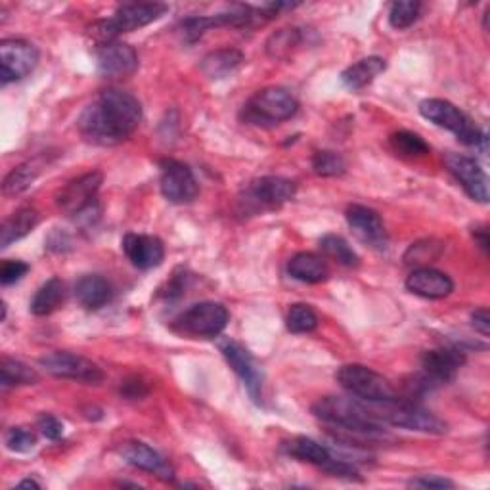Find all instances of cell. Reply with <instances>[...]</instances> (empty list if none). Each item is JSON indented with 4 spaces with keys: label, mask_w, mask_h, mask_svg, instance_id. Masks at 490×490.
Listing matches in <instances>:
<instances>
[{
    "label": "cell",
    "mask_w": 490,
    "mask_h": 490,
    "mask_svg": "<svg viewBox=\"0 0 490 490\" xmlns=\"http://www.w3.org/2000/svg\"><path fill=\"white\" fill-rule=\"evenodd\" d=\"M39 365L48 374L60 379H75L88 385H98L104 381V372L96 362L75 353L52 351L39 358Z\"/></svg>",
    "instance_id": "10"
},
{
    "label": "cell",
    "mask_w": 490,
    "mask_h": 490,
    "mask_svg": "<svg viewBox=\"0 0 490 490\" xmlns=\"http://www.w3.org/2000/svg\"><path fill=\"white\" fill-rule=\"evenodd\" d=\"M299 112L297 98L282 86H268L257 90L242 110L245 123L255 126H276L292 119Z\"/></svg>",
    "instance_id": "6"
},
{
    "label": "cell",
    "mask_w": 490,
    "mask_h": 490,
    "mask_svg": "<svg viewBox=\"0 0 490 490\" xmlns=\"http://www.w3.org/2000/svg\"><path fill=\"white\" fill-rule=\"evenodd\" d=\"M368 408L381 424L403 427L410 431H422L431 435L446 433V424L433 412L425 410L412 398H389V401L368 403Z\"/></svg>",
    "instance_id": "4"
},
{
    "label": "cell",
    "mask_w": 490,
    "mask_h": 490,
    "mask_svg": "<svg viewBox=\"0 0 490 490\" xmlns=\"http://www.w3.org/2000/svg\"><path fill=\"white\" fill-rule=\"evenodd\" d=\"M119 454L129 465L138 467L142 471H148V474H154L163 481H173L175 477V471L169 465V462L146 443H140V441L123 443L119 446Z\"/></svg>",
    "instance_id": "20"
},
{
    "label": "cell",
    "mask_w": 490,
    "mask_h": 490,
    "mask_svg": "<svg viewBox=\"0 0 490 490\" xmlns=\"http://www.w3.org/2000/svg\"><path fill=\"white\" fill-rule=\"evenodd\" d=\"M285 325L292 334H311L318 328V315L311 305H292L285 316Z\"/></svg>",
    "instance_id": "32"
},
{
    "label": "cell",
    "mask_w": 490,
    "mask_h": 490,
    "mask_svg": "<svg viewBox=\"0 0 490 490\" xmlns=\"http://www.w3.org/2000/svg\"><path fill=\"white\" fill-rule=\"evenodd\" d=\"M104 183V175L100 171H90L74 178L56 194V205L65 215H83L93 207L96 194Z\"/></svg>",
    "instance_id": "14"
},
{
    "label": "cell",
    "mask_w": 490,
    "mask_h": 490,
    "mask_svg": "<svg viewBox=\"0 0 490 490\" xmlns=\"http://www.w3.org/2000/svg\"><path fill=\"white\" fill-rule=\"evenodd\" d=\"M41 433L45 435L46 439L50 441H58L62 435H64V424L58 420L56 415H52V414H43L39 417V422H37Z\"/></svg>",
    "instance_id": "40"
},
{
    "label": "cell",
    "mask_w": 490,
    "mask_h": 490,
    "mask_svg": "<svg viewBox=\"0 0 490 490\" xmlns=\"http://www.w3.org/2000/svg\"><path fill=\"white\" fill-rule=\"evenodd\" d=\"M17 488H41V483H37L35 479H25L17 485Z\"/></svg>",
    "instance_id": "45"
},
{
    "label": "cell",
    "mask_w": 490,
    "mask_h": 490,
    "mask_svg": "<svg viewBox=\"0 0 490 490\" xmlns=\"http://www.w3.org/2000/svg\"><path fill=\"white\" fill-rule=\"evenodd\" d=\"M29 272V265L24 261H5L0 266V282L3 285H12L20 282Z\"/></svg>",
    "instance_id": "39"
},
{
    "label": "cell",
    "mask_w": 490,
    "mask_h": 490,
    "mask_svg": "<svg viewBox=\"0 0 490 490\" xmlns=\"http://www.w3.org/2000/svg\"><path fill=\"white\" fill-rule=\"evenodd\" d=\"M465 365V355L460 349H433L422 355V375L431 387L450 384Z\"/></svg>",
    "instance_id": "17"
},
{
    "label": "cell",
    "mask_w": 490,
    "mask_h": 490,
    "mask_svg": "<svg viewBox=\"0 0 490 490\" xmlns=\"http://www.w3.org/2000/svg\"><path fill=\"white\" fill-rule=\"evenodd\" d=\"M303 45V33L299 29H282L272 35L266 50L272 58H289Z\"/></svg>",
    "instance_id": "33"
},
{
    "label": "cell",
    "mask_w": 490,
    "mask_h": 490,
    "mask_svg": "<svg viewBox=\"0 0 490 490\" xmlns=\"http://www.w3.org/2000/svg\"><path fill=\"white\" fill-rule=\"evenodd\" d=\"M167 10H169V6L161 5V3L123 5L115 10V14L112 17L88 25L86 35L98 46L110 45V43H115L119 35H123V33H131V31L142 29V27L157 22L161 15L167 14Z\"/></svg>",
    "instance_id": "3"
},
{
    "label": "cell",
    "mask_w": 490,
    "mask_h": 490,
    "mask_svg": "<svg viewBox=\"0 0 490 490\" xmlns=\"http://www.w3.org/2000/svg\"><path fill=\"white\" fill-rule=\"evenodd\" d=\"M335 377L345 391L356 398H362V401L366 403L389 401V398L396 396L389 379H385L384 375L374 372L368 366L345 365L339 368Z\"/></svg>",
    "instance_id": "9"
},
{
    "label": "cell",
    "mask_w": 490,
    "mask_h": 490,
    "mask_svg": "<svg viewBox=\"0 0 490 490\" xmlns=\"http://www.w3.org/2000/svg\"><path fill=\"white\" fill-rule=\"evenodd\" d=\"M39 381V374L35 372L25 362L5 356L0 362V384L5 389L8 387H20V385H33Z\"/></svg>",
    "instance_id": "30"
},
{
    "label": "cell",
    "mask_w": 490,
    "mask_h": 490,
    "mask_svg": "<svg viewBox=\"0 0 490 490\" xmlns=\"http://www.w3.org/2000/svg\"><path fill=\"white\" fill-rule=\"evenodd\" d=\"M313 414L318 420L335 427V439L351 445L365 446L366 443L384 441L389 435L368 405H360L353 398L324 396L313 405Z\"/></svg>",
    "instance_id": "2"
},
{
    "label": "cell",
    "mask_w": 490,
    "mask_h": 490,
    "mask_svg": "<svg viewBox=\"0 0 490 490\" xmlns=\"http://www.w3.org/2000/svg\"><path fill=\"white\" fill-rule=\"evenodd\" d=\"M471 324H474L475 332H479L483 337L490 335V315L486 308H477V311L471 315Z\"/></svg>",
    "instance_id": "43"
},
{
    "label": "cell",
    "mask_w": 490,
    "mask_h": 490,
    "mask_svg": "<svg viewBox=\"0 0 490 490\" xmlns=\"http://www.w3.org/2000/svg\"><path fill=\"white\" fill-rule=\"evenodd\" d=\"M410 486H420V488H452L454 483L450 479L439 477V475H422L417 479L410 481Z\"/></svg>",
    "instance_id": "42"
},
{
    "label": "cell",
    "mask_w": 490,
    "mask_h": 490,
    "mask_svg": "<svg viewBox=\"0 0 490 490\" xmlns=\"http://www.w3.org/2000/svg\"><path fill=\"white\" fill-rule=\"evenodd\" d=\"M287 275L303 284H320L328 280L330 268L325 261L315 253H297L287 263Z\"/></svg>",
    "instance_id": "23"
},
{
    "label": "cell",
    "mask_w": 490,
    "mask_h": 490,
    "mask_svg": "<svg viewBox=\"0 0 490 490\" xmlns=\"http://www.w3.org/2000/svg\"><path fill=\"white\" fill-rule=\"evenodd\" d=\"M64 301H65V284L60 278L54 276L48 282H45L37 292H35L29 308L33 315L48 316L52 313H56L64 305Z\"/></svg>",
    "instance_id": "26"
},
{
    "label": "cell",
    "mask_w": 490,
    "mask_h": 490,
    "mask_svg": "<svg viewBox=\"0 0 490 490\" xmlns=\"http://www.w3.org/2000/svg\"><path fill=\"white\" fill-rule=\"evenodd\" d=\"M39 211L33 207H22L17 209L12 216L5 221L3 230H0V247L6 249L14 242L25 238L27 234L35 230V226L39 225Z\"/></svg>",
    "instance_id": "24"
},
{
    "label": "cell",
    "mask_w": 490,
    "mask_h": 490,
    "mask_svg": "<svg viewBox=\"0 0 490 490\" xmlns=\"http://www.w3.org/2000/svg\"><path fill=\"white\" fill-rule=\"evenodd\" d=\"M320 249L324 251L325 257H330L332 261L343 265V266H358V255L356 251L349 245V242L341 238L337 234H325L320 240Z\"/></svg>",
    "instance_id": "31"
},
{
    "label": "cell",
    "mask_w": 490,
    "mask_h": 490,
    "mask_svg": "<svg viewBox=\"0 0 490 490\" xmlns=\"http://www.w3.org/2000/svg\"><path fill=\"white\" fill-rule=\"evenodd\" d=\"M297 194V185L284 176H261L249 183L238 195V209L244 216L276 211Z\"/></svg>",
    "instance_id": "5"
},
{
    "label": "cell",
    "mask_w": 490,
    "mask_h": 490,
    "mask_svg": "<svg viewBox=\"0 0 490 490\" xmlns=\"http://www.w3.org/2000/svg\"><path fill=\"white\" fill-rule=\"evenodd\" d=\"M445 245L441 242L435 240H424V242H415L408 247L406 255H405V263L415 268L422 266H429L433 261H437L441 257Z\"/></svg>",
    "instance_id": "35"
},
{
    "label": "cell",
    "mask_w": 490,
    "mask_h": 490,
    "mask_svg": "<svg viewBox=\"0 0 490 490\" xmlns=\"http://www.w3.org/2000/svg\"><path fill=\"white\" fill-rule=\"evenodd\" d=\"M422 5L415 0H401V3H393L389 10V24L391 27L403 31L408 29L420 15Z\"/></svg>",
    "instance_id": "36"
},
{
    "label": "cell",
    "mask_w": 490,
    "mask_h": 490,
    "mask_svg": "<svg viewBox=\"0 0 490 490\" xmlns=\"http://www.w3.org/2000/svg\"><path fill=\"white\" fill-rule=\"evenodd\" d=\"M221 353L228 366L234 370V374L244 381V387L247 389L253 403H263V372L259 365L253 358V355L244 347L242 343L226 339L221 343Z\"/></svg>",
    "instance_id": "13"
},
{
    "label": "cell",
    "mask_w": 490,
    "mask_h": 490,
    "mask_svg": "<svg viewBox=\"0 0 490 490\" xmlns=\"http://www.w3.org/2000/svg\"><path fill=\"white\" fill-rule=\"evenodd\" d=\"M385 69H387V64L384 58L370 56L345 69L341 74V81L349 90H362L368 85H372L375 77L384 74Z\"/></svg>",
    "instance_id": "25"
},
{
    "label": "cell",
    "mask_w": 490,
    "mask_h": 490,
    "mask_svg": "<svg viewBox=\"0 0 490 490\" xmlns=\"http://www.w3.org/2000/svg\"><path fill=\"white\" fill-rule=\"evenodd\" d=\"M39 64V50L27 41L6 39L0 43V77L3 85L22 81Z\"/></svg>",
    "instance_id": "12"
},
{
    "label": "cell",
    "mask_w": 490,
    "mask_h": 490,
    "mask_svg": "<svg viewBox=\"0 0 490 490\" xmlns=\"http://www.w3.org/2000/svg\"><path fill=\"white\" fill-rule=\"evenodd\" d=\"M474 238H475V244L486 253L488 251V232H486V228L485 226L475 228L474 230Z\"/></svg>",
    "instance_id": "44"
},
{
    "label": "cell",
    "mask_w": 490,
    "mask_h": 490,
    "mask_svg": "<svg viewBox=\"0 0 490 490\" xmlns=\"http://www.w3.org/2000/svg\"><path fill=\"white\" fill-rule=\"evenodd\" d=\"M140 121V102L119 88H107L85 107L79 117V131L85 140L98 146H115L138 129Z\"/></svg>",
    "instance_id": "1"
},
{
    "label": "cell",
    "mask_w": 490,
    "mask_h": 490,
    "mask_svg": "<svg viewBox=\"0 0 490 490\" xmlns=\"http://www.w3.org/2000/svg\"><path fill=\"white\" fill-rule=\"evenodd\" d=\"M121 395L129 401H136V398H142L148 395V385L144 384L140 377H131L121 384Z\"/></svg>",
    "instance_id": "41"
},
{
    "label": "cell",
    "mask_w": 490,
    "mask_h": 490,
    "mask_svg": "<svg viewBox=\"0 0 490 490\" xmlns=\"http://www.w3.org/2000/svg\"><path fill=\"white\" fill-rule=\"evenodd\" d=\"M389 144L395 154L403 157H424L429 154V144L415 133L398 131L391 135Z\"/></svg>",
    "instance_id": "34"
},
{
    "label": "cell",
    "mask_w": 490,
    "mask_h": 490,
    "mask_svg": "<svg viewBox=\"0 0 490 490\" xmlns=\"http://www.w3.org/2000/svg\"><path fill=\"white\" fill-rule=\"evenodd\" d=\"M244 64V54L235 48H221L209 52L202 60V71L209 79H225Z\"/></svg>",
    "instance_id": "27"
},
{
    "label": "cell",
    "mask_w": 490,
    "mask_h": 490,
    "mask_svg": "<svg viewBox=\"0 0 490 490\" xmlns=\"http://www.w3.org/2000/svg\"><path fill=\"white\" fill-rule=\"evenodd\" d=\"M5 443H6V448L12 452L27 454L35 448V445H37V439H35V435L25 427H12L6 433Z\"/></svg>",
    "instance_id": "38"
},
{
    "label": "cell",
    "mask_w": 490,
    "mask_h": 490,
    "mask_svg": "<svg viewBox=\"0 0 490 490\" xmlns=\"http://www.w3.org/2000/svg\"><path fill=\"white\" fill-rule=\"evenodd\" d=\"M420 114L427 121L435 123L441 129L450 131L452 135H456V138L471 148H479L486 144L485 133L479 126L471 121L460 107L454 105L448 100L443 98H427L420 104Z\"/></svg>",
    "instance_id": "7"
},
{
    "label": "cell",
    "mask_w": 490,
    "mask_h": 490,
    "mask_svg": "<svg viewBox=\"0 0 490 490\" xmlns=\"http://www.w3.org/2000/svg\"><path fill=\"white\" fill-rule=\"evenodd\" d=\"M112 284L98 275H86L75 284V297L86 311H98L112 301Z\"/></svg>",
    "instance_id": "22"
},
{
    "label": "cell",
    "mask_w": 490,
    "mask_h": 490,
    "mask_svg": "<svg viewBox=\"0 0 490 490\" xmlns=\"http://www.w3.org/2000/svg\"><path fill=\"white\" fill-rule=\"evenodd\" d=\"M230 322L226 306L215 301L195 303L183 315H178L173 328L180 335H188L195 339H213L219 337Z\"/></svg>",
    "instance_id": "8"
},
{
    "label": "cell",
    "mask_w": 490,
    "mask_h": 490,
    "mask_svg": "<svg viewBox=\"0 0 490 490\" xmlns=\"http://www.w3.org/2000/svg\"><path fill=\"white\" fill-rule=\"evenodd\" d=\"M45 169V157H37L22 163L20 167H15L8 173V176L5 178L3 185V192L5 195H20L22 192H25L37 176L43 173Z\"/></svg>",
    "instance_id": "29"
},
{
    "label": "cell",
    "mask_w": 490,
    "mask_h": 490,
    "mask_svg": "<svg viewBox=\"0 0 490 490\" xmlns=\"http://www.w3.org/2000/svg\"><path fill=\"white\" fill-rule=\"evenodd\" d=\"M98 71L107 79H125L136 74L138 54L126 43H110L96 50Z\"/></svg>",
    "instance_id": "16"
},
{
    "label": "cell",
    "mask_w": 490,
    "mask_h": 490,
    "mask_svg": "<svg viewBox=\"0 0 490 490\" xmlns=\"http://www.w3.org/2000/svg\"><path fill=\"white\" fill-rule=\"evenodd\" d=\"M406 289L424 299H445L454 292V282L441 270L422 266L410 272L406 278Z\"/></svg>",
    "instance_id": "21"
},
{
    "label": "cell",
    "mask_w": 490,
    "mask_h": 490,
    "mask_svg": "<svg viewBox=\"0 0 490 490\" xmlns=\"http://www.w3.org/2000/svg\"><path fill=\"white\" fill-rule=\"evenodd\" d=\"M159 188L163 197L175 205L190 204L199 194L192 169L176 159H163L159 163Z\"/></svg>",
    "instance_id": "11"
},
{
    "label": "cell",
    "mask_w": 490,
    "mask_h": 490,
    "mask_svg": "<svg viewBox=\"0 0 490 490\" xmlns=\"http://www.w3.org/2000/svg\"><path fill=\"white\" fill-rule=\"evenodd\" d=\"M313 171L318 176H341L345 171H347V163L337 154V152H316L313 155Z\"/></svg>",
    "instance_id": "37"
},
{
    "label": "cell",
    "mask_w": 490,
    "mask_h": 490,
    "mask_svg": "<svg viewBox=\"0 0 490 490\" xmlns=\"http://www.w3.org/2000/svg\"><path fill=\"white\" fill-rule=\"evenodd\" d=\"M445 165L471 199L479 204L488 202V176L479 165V161L464 154L450 152L445 155Z\"/></svg>",
    "instance_id": "15"
},
{
    "label": "cell",
    "mask_w": 490,
    "mask_h": 490,
    "mask_svg": "<svg viewBox=\"0 0 490 490\" xmlns=\"http://www.w3.org/2000/svg\"><path fill=\"white\" fill-rule=\"evenodd\" d=\"M285 452L289 454V456L297 458L299 462L313 464L322 469L334 458V452L328 446H324L318 441L308 439V437H295L289 443H285Z\"/></svg>",
    "instance_id": "28"
},
{
    "label": "cell",
    "mask_w": 490,
    "mask_h": 490,
    "mask_svg": "<svg viewBox=\"0 0 490 490\" xmlns=\"http://www.w3.org/2000/svg\"><path fill=\"white\" fill-rule=\"evenodd\" d=\"M123 253L140 270L157 268L165 259V245L155 235L126 234L121 242Z\"/></svg>",
    "instance_id": "18"
},
{
    "label": "cell",
    "mask_w": 490,
    "mask_h": 490,
    "mask_svg": "<svg viewBox=\"0 0 490 490\" xmlns=\"http://www.w3.org/2000/svg\"><path fill=\"white\" fill-rule=\"evenodd\" d=\"M345 219H347L351 230L360 242L379 249L385 247L387 232L384 219H381L377 211L365 205H349L347 213H345Z\"/></svg>",
    "instance_id": "19"
}]
</instances>
